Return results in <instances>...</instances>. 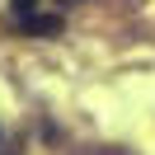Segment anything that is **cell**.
I'll list each match as a JSON object with an SVG mask.
<instances>
[{"label":"cell","mask_w":155,"mask_h":155,"mask_svg":"<svg viewBox=\"0 0 155 155\" xmlns=\"http://www.w3.org/2000/svg\"><path fill=\"white\" fill-rule=\"evenodd\" d=\"M19 28L28 38H57L61 33V14H28V19H19Z\"/></svg>","instance_id":"cell-1"},{"label":"cell","mask_w":155,"mask_h":155,"mask_svg":"<svg viewBox=\"0 0 155 155\" xmlns=\"http://www.w3.org/2000/svg\"><path fill=\"white\" fill-rule=\"evenodd\" d=\"M10 14H14V24L28 19V14H38V0H10Z\"/></svg>","instance_id":"cell-2"}]
</instances>
